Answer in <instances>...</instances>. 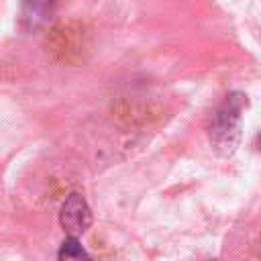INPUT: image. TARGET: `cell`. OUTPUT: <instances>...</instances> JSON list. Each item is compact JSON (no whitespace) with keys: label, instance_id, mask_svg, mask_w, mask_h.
Listing matches in <instances>:
<instances>
[{"label":"cell","instance_id":"cell-3","mask_svg":"<svg viewBox=\"0 0 261 261\" xmlns=\"http://www.w3.org/2000/svg\"><path fill=\"white\" fill-rule=\"evenodd\" d=\"M55 10V0H22L20 4V22L27 29L43 27Z\"/></svg>","mask_w":261,"mask_h":261},{"label":"cell","instance_id":"cell-2","mask_svg":"<svg viewBox=\"0 0 261 261\" xmlns=\"http://www.w3.org/2000/svg\"><path fill=\"white\" fill-rule=\"evenodd\" d=\"M59 222L63 226V230L67 232V237H82L90 224H92V210L86 202V198L77 192H71L59 210Z\"/></svg>","mask_w":261,"mask_h":261},{"label":"cell","instance_id":"cell-1","mask_svg":"<svg viewBox=\"0 0 261 261\" xmlns=\"http://www.w3.org/2000/svg\"><path fill=\"white\" fill-rule=\"evenodd\" d=\"M247 106V96L230 94L214 110L210 118V143L220 155H232L241 139V112Z\"/></svg>","mask_w":261,"mask_h":261},{"label":"cell","instance_id":"cell-4","mask_svg":"<svg viewBox=\"0 0 261 261\" xmlns=\"http://www.w3.org/2000/svg\"><path fill=\"white\" fill-rule=\"evenodd\" d=\"M57 261H92V259L75 237H67L59 247Z\"/></svg>","mask_w":261,"mask_h":261}]
</instances>
